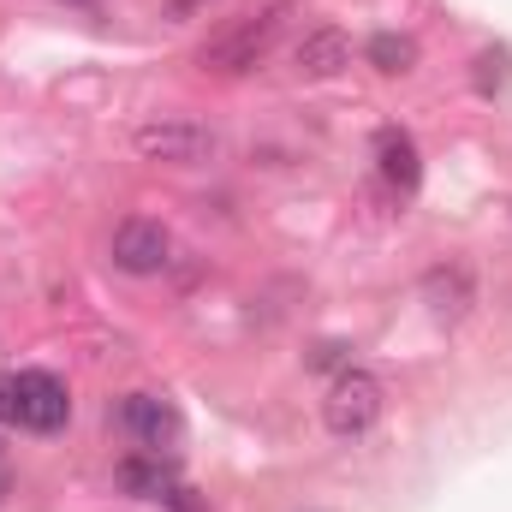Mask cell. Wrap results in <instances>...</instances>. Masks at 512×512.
<instances>
[{
    "label": "cell",
    "instance_id": "cell-1",
    "mask_svg": "<svg viewBox=\"0 0 512 512\" xmlns=\"http://www.w3.org/2000/svg\"><path fill=\"white\" fill-rule=\"evenodd\" d=\"M274 42H280V12H251V18H233L227 30H215L197 48V66L215 78H239L274 54Z\"/></svg>",
    "mask_w": 512,
    "mask_h": 512
},
{
    "label": "cell",
    "instance_id": "cell-2",
    "mask_svg": "<svg viewBox=\"0 0 512 512\" xmlns=\"http://www.w3.org/2000/svg\"><path fill=\"white\" fill-rule=\"evenodd\" d=\"M322 423L340 435V441H358L382 423V382L370 370H340L328 399H322Z\"/></svg>",
    "mask_w": 512,
    "mask_h": 512
},
{
    "label": "cell",
    "instance_id": "cell-3",
    "mask_svg": "<svg viewBox=\"0 0 512 512\" xmlns=\"http://www.w3.org/2000/svg\"><path fill=\"white\" fill-rule=\"evenodd\" d=\"M131 143L143 161H167V167H197L215 155V131L197 120H149L131 131Z\"/></svg>",
    "mask_w": 512,
    "mask_h": 512
},
{
    "label": "cell",
    "instance_id": "cell-4",
    "mask_svg": "<svg viewBox=\"0 0 512 512\" xmlns=\"http://www.w3.org/2000/svg\"><path fill=\"white\" fill-rule=\"evenodd\" d=\"M114 423H120V435L137 441L143 453H167V447L179 441V411H173L161 393H126V399L114 405Z\"/></svg>",
    "mask_w": 512,
    "mask_h": 512
},
{
    "label": "cell",
    "instance_id": "cell-5",
    "mask_svg": "<svg viewBox=\"0 0 512 512\" xmlns=\"http://www.w3.org/2000/svg\"><path fill=\"white\" fill-rule=\"evenodd\" d=\"M66 417H72V393H66L60 376H48V370H18V423H24V429L54 435V429H66Z\"/></svg>",
    "mask_w": 512,
    "mask_h": 512
},
{
    "label": "cell",
    "instance_id": "cell-6",
    "mask_svg": "<svg viewBox=\"0 0 512 512\" xmlns=\"http://www.w3.org/2000/svg\"><path fill=\"white\" fill-rule=\"evenodd\" d=\"M173 256V239L161 221H120L114 227V268L126 274H161Z\"/></svg>",
    "mask_w": 512,
    "mask_h": 512
},
{
    "label": "cell",
    "instance_id": "cell-7",
    "mask_svg": "<svg viewBox=\"0 0 512 512\" xmlns=\"http://www.w3.org/2000/svg\"><path fill=\"white\" fill-rule=\"evenodd\" d=\"M346 66H352V42H346V30H334V24L298 36V48H292V72H298L304 84H328V78H340Z\"/></svg>",
    "mask_w": 512,
    "mask_h": 512
},
{
    "label": "cell",
    "instance_id": "cell-8",
    "mask_svg": "<svg viewBox=\"0 0 512 512\" xmlns=\"http://www.w3.org/2000/svg\"><path fill=\"white\" fill-rule=\"evenodd\" d=\"M120 489L137 495V501H167V507H179V512H197V501H185L191 489H179V477L161 465V453H131L126 465H120Z\"/></svg>",
    "mask_w": 512,
    "mask_h": 512
},
{
    "label": "cell",
    "instance_id": "cell-9",
    "mask_svg": "<svg viewBox=\"0 0 512 512\" xmlns=\"http://www.w3.org/2000/svg\"><path fill=\"white\" fill-rule=\"evenodd\" d=\"M423 304H429L435 322H459V316L477 304V280H471V268H465V262H435V268L423 274Z\"/></svg>",
    "mask_w": 512,
    "mask_h": 512
},
{
    "label": "cell",
    "instance_id": "cell-10",
    "mask_svg": "<svg viewBox=\"0 0 512 512\" xmlns=\"http://www.w3.org/2000/svg\"><path fill=\"white\" fill-rule=\"evenodd\" d=\"M376 161H382V179L393 191H417V179H423V161H417V143H411V131L399 126H382L376 131Z\"/></svg>",
    "mask_w": 512,
    "mask_h": 512
},
{
    "label": "cell",
    "instance_id": "cell-11",
    "mask_svg": "<svg viewBox=\"0 0 512 512\" xmlns=\"http://www.w3.org/2000/svg\"><path fill=\"white\" fill-rule=\"evenodd\" d=\"M364 60H370L376 72H387V78H405V72L417 66V42L399 36V30H376L370 48H364Z\"/></svg>",
    "mask_w": 512,
    "mask_h": 512
},
{
    "label": "cell",
    "instance_id": "cell-12",
    "mask_svg": "<svg viewBox=\"0 0 512 512\" xmlns=\"http://www.w3.org/2000/svg\"><path fill=\"white\" fill-rule=\"evenodd\" d=\"M471 78H477V90H483V96H501V90L512 84V48H483Z\"/></svg>",
    "mask_w": 512,
    "mask_h": 512
},
{
    "label": "cell",
    "instance_id": "cell-13",
    "mask_svg": "<svg viewBox=\"0 0 512 512\" xmlns=\"http://www.w3.org/2000/svg\"><path fill=\"white\" fill-rule=\"evenodd\" d=\"M0 423H18V376L0 370Z\"/></svg>",
    "mask_w": 512,
    "mask_h": 512
},
{
    "label": "cell",
    "instance_id": "cell-14",
    "mask_svg": "<svg viewBox=\"0 0 512 512\" xmlns=\"http://www.w3.org/2000/svg\"><path fill=\"white\" fill-rule=\"evenodd\" d=\"M197 6H203V0H173V12H179V18H185V12H197Z\"/></svg>",
    "mask_w": 512,
    "mask_h": 512
},
{
    "label": "cell",
    "instance_id": "cell-15",
    "mask_svg": "<svg viewBox=\"0 0 512 512\" xmlns=\"http://www.w3.org/2000/svg\"><path fill=\"white\" fill-rule=\"evenodd\" d=\"M72 6H96V0H72Z\"/></svg>",
    "mask_w": 512,
    "mask_h": 512
}]
</instances>
